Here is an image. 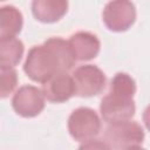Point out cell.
Segmentation results:
<instances>
[{"label":"cell","instance_id":"obj_13","mask_svg":"<svg viewBox=\"0 0 150 150\" xmlns=\"http://www.w3.org/2000/svg\"><path fill=\"white\" fill-rule=\"evenodd\" d=\"M0 74H1V97L6 98L14 90L18 82V76L14 68L11 67H0Z\"/></svg>","mask_w":150,"mask_h":150},{"label":"cell","instance_id":"obj_2","mask_svg":"<svg viewBox=\"0 0 150 150\" xmlns=\"http://www.w3.org/2000/svg\"><path fill=\"white\" fill-rule=\"evenodd\" d=\"M135 93L136 83L134 79L125 73H117L110 82L109 93L101 101L100 111L102 118L108 124L130 120L136 110Z\"/></svg>","mask_w":150,"mask_h":150},{"label":"cell","instance_id":"obj_5","mask_svg":"<svg viewBox=\"0 0 150 150\" xmlns=\"http://www.w3.org/2000/svg\"><path fill=\"white\" fill-rule=\"evenodd\" d=\"M102 18L108 29L125 32L136 20V8L130 0H111L105 5Z\"/></svg>","mask_w":150,"mask_h":150},{"label":"cell","instance_id":"obj_10","mask_svg":"<svg viewBox=\"0 0 150 150\" xmlns=\"http://www.w3.org/2000/svg\"><path fill=\"white\" fill-rule=\"evenodd\" d=\"M68 11V0H33L34 18L45 23L59 21Z\"/></svg>","mask_w":150,"mask_h":150},{"label":"cell","instance_id":"obj_1","mask_svg":"<svg viewBox=\"0 0 150 150\" xmlns=\"http://www.w3.org/2000/svg\"><path fill=\"white\" fill-rule=\"evenodd\" d=\"M75 61L68 41L50 38L45 43L29 49L23 70L32 81L45 83L56 74L68 73Z\"/></svg>","mask_w":150,"mask_h":150},{"label":"cell","instance_id":"obj_11","mask_svg":"<svg viewBox=\"0 0 150 150\" xmlns=\"http://www.w3.org/2000/svg\"><path fill=\"white\" fill-rule=\"evenodd\" d=\"M0 40L15 38L22 28V14L14 6H4L0 11Z\"/></svg>","mask_w":150,"mask_h":150},{"label":"cell","instance_id":"obj_15","mask_svg":"<svg viewBox=\"0 0 150 150\" xmlns=\"http://www.w3.org/2000/svg\"><path fill=\"white\" fill-rule=\"evenodd\" d=\"M2 1H5V0H2Z\"/></svg>","mask_w":150,"mask_h":150},{"label":"cell","instance_id":"obj_6","mask_svg":"<svg viewBox=\"0 0 150 150\" xmlns=\"http://www.w3.org/2000/svg\"><path fill=\"white\" fill-rule=\"evenodd\" d=\"M76 95L80 97H91L98 95L105 87V75L96 66H80L73 73Z\"/></svg>","mask_w":150,"mask_h":150},{"label":"cell","instance_id":"obj_3","mask_svg":"<svg viewBox=\"0 0 150 150\" xmlns=\"http://www.w3.org/2000/svg\"><path fill=\"white\" fill-rule=\"evenodd\" d=\"M102 141L108 149H138L144 142V131L135 121L114 122L105 128Z\"/></svg>","mask_w":150,"mask_h":150},{"label":"cell","instance_id":"obj_9","mask_svg":"<svg viewBox=\"0 0 150 150\" xmlns=\"http://www.w3.org/2000/svg\"><path fill=\"white\" fill-rule=\"evenodd\" d=\"M70 49L76 61H89L97 56L100 52V40L89 32H77L68 40Z\"/></svg>","mask_w":150,"mask_h":150},{"label":"cell","instance_id":"obj_4","mask_svg":"<svg viewBox=\"0 0 150 150\" xmlns=\"http://www.w3.org/2000/svg\"><path fill=\"white\" fill-rule=\"evenodd\" d=\"M101 130V120L95 110L90 108H77L68 118V131L70 136L81 143L95 139Z\"/></svg>","mask_w":150,"mask_h":150},{"label":"cell","instance_id":"obj_8","mask_svg":"<svg viewBox=\"0 0 150 150\" xmlns=\"http://www.w3.org/2000/svg\"><path fill=\"white\" fill-rule=\"evenodd\" d=\"M42 91L49 102L62 103L76 95L73 76L68 73H60L52 76L43 83Z\"/></svg>","mask_w":150,"mask_h":150},{"label":"cell","instance_id":"obj_14","mask_svg":"<svg viewBox=\"0 0 150 150\" xmlns=\"http://www.w3.org/2000/svg\"><path fill=\"white\" fill-rule=\"evenodd\" d=\"M143 122H144L145 128L150 131V105H148L143 112Z\"/></svg>","mask_w":150,"mask_h":150},{"label":"cell","instance_id":"obj_12","mask_svg":"<svg viewBox=\"0 0 150 150\" xmlns=\"http://www.w3.org/2000/svg\"><path fill=\"white\" fill-rule=\"evenodd\" d=\"M23 55V43L16 38L0 40V67L14 68Z\"/></svg>","mask_w":150,"mask_h":150},{"label":"cell","instance_id":"obj_7","mask_svg":"<svg viewBox=\"0 0 150 150\" xmlns=\"http://www.w3.org/2000/svg\"><path fill=\"white\" fill-rule=\"evenodd\" d=\"M45 94L34 86L20 87L12 98V107L22 117L38 116L45 108Z\"/></svg>","mask_w":150,"mask_h":150}]
</instances>
